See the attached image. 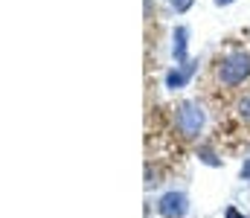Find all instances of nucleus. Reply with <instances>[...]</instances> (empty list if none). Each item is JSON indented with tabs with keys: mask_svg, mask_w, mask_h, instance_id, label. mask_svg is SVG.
Listing matches in <instances>:
<instances>
[{
	"mask_svg": "<svg viewBox=\"0 0 250 218\" xmlns=\"http://www.w3.org/2000/svg\"><path fill=\"white\" fill-rule=\"evenodd\" d=\"M248 76H250V56L248 53H233V56H227V59L221 61V67H218V79H221V84H227V87L242 84Z\"/></svg>",
	"mask_w": 250,
	"mask_h": 218,
	"instance_id": "obj_1",
	"label": "nucleus"
},
{
	"mask_svg": "<svg viewBox=\"0 0 250 218\" xmlns=\"http://www.w3.org/2000/svg\"><path fill=\"white\" fill-rule=\"evenodd\" d=\"M239 114H242V117H245V119L250 122V93L245 96V99H242V102H239Z\"/></svg>",
	"mask_w": 250,
	"mask_h": 218,
	"instance_id": "obj_6",
	"label": "nucleus"
},
{
	"mask_svg": "<svg viewBox=\"0 0 250 218\" xmlns=\"http://www.w3.org/2000/svg\"><path fill=\"white\" fill-rule=\"evenodd\" d=\"M157 210H160V216L163 218H184L189 210V201L184 192H166L163 198H160V204H157Z\"/></svg>",
	"mask_w": 250,
	"mask_h": 218,
	"instance_id": "obj_3",
	"label": "nucleus"
},
{
	"mask_svg": "<svg viewBox=\"0 0 250 218\" xmlns=\"http://www.w3.org/2000/svg\"><path fill=\"white\" fill-rule=\"evenodd\" d=\"M215 3H218V6H227V3H233V0H215Z\"/></svg>",
	"mask_w": 250,
	"mask_h": 218,
	"instance_id": "obj_10",
	"label": "nucleus"
},
{
	"mask_svg": "<svg viewBox=\"0 0 250 218\" xmlns=\"http://www.w3.org/2000/svg\"><path fill=\"white\" fill-rule=\"evenodd\" d=\"M178 128L184 137H198L201 128H204V111L195 105V102H184L178 108Z\"/></svg>",
	"mask_w": 250,
	"mask_h": 218,
	"instance_id": "obj_2",
	"label": "nucleus"
},
{
	"mask_svg": "<svg viewBox=\"0 0 250 218\" xmlns=\"http://www.w3.org/2000/svg\"><path fill=\"white\" fill-rule=\"evenodd\" d=\"M172 3H175V9H178V12H187L189 6H192V0H172Z\"/></svg>",
	"mask_w": 250,
	"mask_h": 218,
	"instance_id": "obj_7",
	"label": "nucleus"
},
{
	"mask_svg": "<svg viewBox=\"0 0 250 218\" xmlns=\"http://www.w3.org/2000/svg\"><path fill=\"white\" fill-rule=\"evenodd\" d=\"M242 178H248V180H250V160L242 166Z\"/></svg>",
	"mask_w": 250,
	"mask_h": 218,
	"instance_id": "obj_8",
	"label": "nucleus"
},
{
	"mask_svg": "<svg viewBox=\"0 0 250 218\" xmlns=\"http://www.w3.org/2000/svg\"><path fill=\"white\" fill-rule=\"evenodd\" d=\"M192 73H195V64H184L181 70H172V73H169L166 84H169V87H184V84L189 81V76H192Z\"/></svg>",
	"mask_w": 250,
	"mask_h": 218,
	"instance_id": "obj_4",
	"label": "nucleus"
},
{
	"mask_svg": "<svg viewBox=\"0 0 250 218\" xmlns=\"http://www.w3.org/2000/svg\"><path fill=\"white\" fill-rule=\"evenodd\" d=\"M175 38H178V44H175V59L184 61V59H187V29L181 26V29L175 32Z\"/></svg>",
	"mask_w": 250,
	"mask_h": 218,
	"instance_id": "obj_5",
	"label": "nucleus"
},
{
	"mask_svg": "<svg viewBox=\"0 0 250 218\" xmlns=\"http://www.w3.org/2000/svg\"><path fill=\"white\" fill-rule=\"evenodd\" d=\"M227 218H242V216H239V213H236V210L230 207V210H227Z\"/></svg>",
	"mask_w": 250,
	"mask_h": 218,
	"instance_id": "obj_9",
	"label": "nucleus"
}]
</instances>
